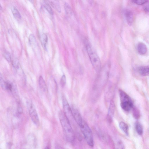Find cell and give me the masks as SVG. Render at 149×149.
<instances>
[{"instance_id": "1", "label": "cell", "mask_w": 149, "mask_h": 149, "mask_svg": "<svg viewBox=\"0 0 149 149\" xmlns=\"http://www.w3.org/2000/svg\"><path fill=\"white\" fill-rule=\"evenodd\" d=\"M59 117L67 140L70 142H72L74 140V134L69 120L61 111L59 113Z\"/></svg>"}, {"instance_id": "2", "label": "cell", "mask_w": 149, "mask_h": 149, "mask_svg": "<svg viewBox=\"0 0 149 149\" xmlns=\"http://www.w3.org/2000/svg\"><path fill=\"white\" fill-rule=\"evenodd\" d=\"M86 48L93 68L96 71H99L101 68V62L99 57L90 45L86 44Z\"/></svg>"}, {"instance_id": "3", "label": "cell", "mask_w": 149, "mask_h": 149, "mask_svg": "<svg viewBox=\"0 0 149 149\" xmlns=\"http://www.w3.org/2000/svg\"><path fill=\"white\" fill-rule=\"evenodd\" d=\"M120 106L124 111H129L133 108L132 101L128 95L123 91L119 90Z\"/></svg>"}, {"instance_id": "4", "label": "cell", "mask_w": 149, "mask_h": 149, "mask_svg": "<svg viewBox=\"0 0 149 149\" xmlns=\"http://www.w3.org/2000/svg\"><path fill=\"white\" fill-rule=\"evenodd\" d=\"M79 126L87 143L89 146L93 147L94 142L92 132L91 129L84 121Z\"/></svg>"}, {"instance_id": "5", "label": "cell", "mask_w": 149, "mask_h": 149, "mask_svg": "<svg viewBox=\"0 0 149 149\" xmlns=\"http://www.w3.org/2000/svg\"><path fill=\"white\" fill-rule=\"evenodd\" d=\"M28 104L29 114L31 119L35 125L39 126L40 124V121L35 107L31 102H29Z\"/></svg>"}, {"instance_id": "6", "label": "cell", "mask_w": 149, "mask_h": 149, "mask_svg": "<svg viewBox=\"0 0 149 149\" xmlns=\"http://www.w3.org/2000/svg\"><path fill=\"white\" fill-rule=\"evenodd\" d=\"M63 112L67 118L69 119V118L73 117L72 110L70 107L68 103L64 97H63Z\"/></svg>"}, {"instance_id": "7", "label": "cell", "mask_w": 149, "mask_h": 149, "mask_svg": "<svg viewBox=\"0 0 149 149\" xmlns=\"http://www.w3.org/2000/svg\"><path fill=\"white\" fill-rule=\"evenodd\" d=\"M72 110L73 118L79 126L82 123L84 120L80 114L77 109L72 108Z\"/></svg>"}, {"instance_id": "8", "label": "cell", "mask_w": 149, "mask_h": 149, "mask_svg": "<svg viewBox=\"0 0 149 149\" xmlns=\"http://www.w3.org/2000/svg\"><path fill=\"white\" fill-rule=\"evenodd\" d=\"M29 40L30 44L34 51L37 52L39 50L38 46L36 39L34 36L32 34H31L29 37Z\"/></svg>"}, {"instance_id": "9", "label": "cell", "mask_w": 149, "mask_h": 149, "mask_svg": "<svg viewBox=\"0 0 149 149\" xmlns=\"http://www.w3.org/2000/svg\"><path fill=\"white\" fill-rule=\"evenodd\" d=\"M124 15L127 23L131 25L134 19L132 13L130 10L126 9L124 11Z\"/></svg>"}, {"instance_id": "10", "label": "cell", "mask_w": 149, "mask_h": 149, "mask_svg": "<svg viewBox=\"0 0 149 149\" xmlns=\"http://www.w3.org/2000/svg\"><path fill=\"white\" fill-rule=\"evenodd\" d=\"M114 103L113 100H112L111 101L107 116V119L110 122H111L112 121V117L114 114Z\"/></svg>"}, {"instance_id": "11", "label": "cell", "mask_w": 149, "mask_h": 149, "mask_svg": "<svg viewBox=\"0 0 149 149\" xmlns=\"http://www.w3.org/2000/svg\"><path fill=\"white\" fill-rule=\"evenodd\" d=\"M137 50L140 54L144 55L147 52V47L145 44L142 42H140L137 45Z\"/></svg>"}, {"instance_id": "12", "label": "cell", "mask_w": 149, "mask_h": 149, "mask_svg": "<svg viewBox=\"0 0 149 149\" xmlns=\"http://www.w3.org/2000/svg\"><path fill=\"white\" fill-rule=\"evenodd\" d=\"M138 71L143 76H149V66H142L139 67Z\"/></svg>"}, {"instance_id": "13", "label": "cell", "mask_w": 149, "mask_h": 149, "mask_svg": "<svg viewBox=\"0 0 149 149\" xmlns=\"http://www.w3.org/2000/svg\"><path fill=\"white\" fill-rule=\"evenodd\" d=\"M39 84L40 89L43 91H45L47 90V86L45 82L41 76H40L38 80Z\"/></svg>"}, {"instance_id": "14", "label": "cell", "mask_w": 149, "mask_h": 149, "mask_svg": "<svg viewBox=\"0 0 149 149\" xmlns=\"http://www.w3.org/2000/svg\"><path fill=\"white\" fill-rule=\"evenodd\" d=\"M119 127L126 135H129L128 127L127 124L123 122H121L119 123Z\"/></svg>"}, {"instance_id": "15", "label": "cell", "mask_w": 149, "mask_h": 149, "mask_svg": "<svg viewBox=\"0 0 149 149\" xmlns=\"http://www.w3.org/2000/svg\"><path fill=\"white\" fill-rule=\"evenodd\" d=\"M12 13L14 17L17 20L20 19L21 16L19 11L15 7H13L11 9Z\"/></svg>"}, {"instance_id": "16", "label": "cell", "mask_w": 149, "mask_h": 149, "mask_svg": "<svg viewBox=\"0 0 149 149\" xmlns=\"http://www.w3.org/2000/svg\"><path fill=\"white\" fill-rule=\"evenodd\" d=\"M135 128L137 133L139 135H142L143 133V129L141 124L139 122H136L135 124Z\"/></svg>"}, {"instance_id": "17", "label": "cell", "mask_w": 149, "mask_h": 149, "mask_svg": "<svg viewBox=\"0 0 149 149\" xmlns=\"http://www.w3.org/2000/svg\"><path fill=\"white\" fill-rule=\"evenodd\" d=\"M40 41L42 46L45 48L46 44L47 42V37L45 33H43L41 35L40 37Z\"/></svg>"}, {"instance_id": "18", "label": "cell", "mask_w": 149, "mask_h": 149, "mask_svg": "<svg viewBox=\"0 0 149 149\" xmlns=\"http://www.w3.org/2000/svg\"><path fill=\"white\" fill-rule=\"evenodd\" d=\"M114 145L115 149H125L123 143L120 140L115 142Z\"/></svg>"}, {"instance_id": "19", "label": "cell", "mask_w": 149, "mask_h": 149, "mask_svg": "<svg viewBox=\"0 0 149 149\" xmlns=\"http://www.w3.org/2000/svg\"><path fill=\"white\" fill-rule=\"evenodd\" d=\"M45 8L51 15H53V12L50 5L47 3L44 2L43 4Z\"/></svg>"}, {"instance_id": "20", "label": "cell", "mask_w": 149, "mask_h": 149, "mask_svg": "<svg viewBox=\"0 0 149 149\" xmlns=\"http://www.w3.org/2000/svg\"><path fill=\"white\" fill-rule=\"evenodd\" d=\"M64 8L66 14L68 16L71 15L72 13V11L69 4L67 3H65L64 4Z\"/></svg>"}, {"instance_id": "21", "label": "cell", "mask_w": 149, "mask_h": 149, "mask_svg": "<svg viewBox=\"0 0 149 149\" xmlns=\"http://www.w3.org/2000/svg\"><path fill=\"white\" fill-rule=\"evenodd\" d=\"M52 6L58 11L60 12L61 9L59 4L57 1H51V2Z\"/></svg>"}, {"instance_id": "22", "label": "cell", "mask_w": 149, "mask_h": 149, "mask_svg": "<svg viewBox=\"0 0 149 149\" xmlns=\"http://www.w3.org/2000/svg\"><path fill=\"white\" fill-rule=\"evenodd\" d=\"M133 115L136 119H138L140 117V113L139 110L135 108H133Z\"/></svg>"}, {"instance_id": "23", "label": "cell", "mask_w": 149, "mask_h": 149, "mask_svg": "<svg viewBox=\"0 0 149 149\" xmlns=\"http://www.w3.org/2000/svg\"><path fill=\"white\" fill-rule=\"evenodd\" d=\"M132 2L138 5H142L144 4L147 2V0H132Z\"/></svg>"}, {"instance_id": "24", "label": "cell", "mask_w": 149, "mask_h": 149, "mask_svg": "<svg viewBox=\"0 0 149 149\" xmlns=\"http://www.w3.org/2000/svg\"><path fill=\"white\" fill-rule=\"evenodd\" d=\"M3 56L6 59L8 62H10L11 60L10 55V53L7 52H5L3 53Z\"/></svg>"}, {"instance_id": "25", "label": "cell", "mask_w": 149, "mask_h": 149, "mask_svg": "<svg viewBox=\"0 0 149 149\" xmlns=\"http://www.w3.org/2000/svg\"><path fill=\"white\" fill-rule=\"evenodd\" d=\"M66 79L65 76L63 74L60 80V84L62 87H63L66 83Z\"/></svg>"}, {"instance_id": "26", "label": "cell", "mask_w": 149, "mask_h": 149, "mask_svg": "<svg viewBox=\"0 0 149 149\" xmlns=\"http://www.w3.org/2000/svg\"><path fill=\"white\" fill-rule=\"evenodd\" d=\"M148 1L144 4L143 6L144 10L146 12H149V3Z\"/></svg>"}, {"instance_id": "27", "label": "cell", "mask_w": 149, "mask_h": 149, "mask_svg": "<svg viewBox=\"0 0 149 149\" xmlns=\"http://www.w3.org/2000/svg\"><path fill=\"white\" fill-rule=\"evenodd\" d=\"M56 149H64L59 146H57L56 147Z\"/></svg>"}, {"instance_id": "28", "label": "cell", "mask_w": 149, "mask_h": 149, "mask_svg": "<svg viewBox=\"0 0 149 149\" xmlns=\"http://www.w3.org/2000/svg\"><path fill=\"white\" fill-rule=\"evenodd\" d=\"M44 149H50V148L48 147L47 146Z\"/></svg>"}, {"instance_id": "29", "label": "cell", "mask_w": 149, "mask_h": 149, "mask_svg": "<svg viewBox=\"0 0 149 149\" xmlns=\"http://www.w3.org/2000/svg\"></svg>"}, {"instance_id": "30", "label": "cell", "mask_w": 149, "mask_h": 149, "mask_svg": "<svg viewBox=\"0 0 149 149\" xmlns=\"http://www.w3.org/2000/svg\"></svg>"}]
</instances>
